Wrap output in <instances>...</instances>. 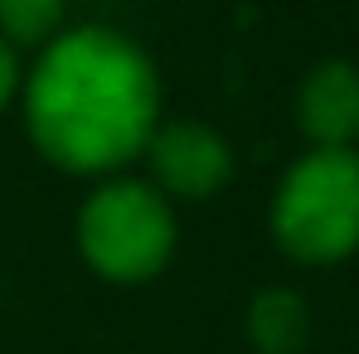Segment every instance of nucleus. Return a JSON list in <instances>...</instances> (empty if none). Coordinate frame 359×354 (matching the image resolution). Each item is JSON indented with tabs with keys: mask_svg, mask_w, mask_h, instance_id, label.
<instances>
[{
	"mask_svg": "<svg viewBox=\"0 0 359 354\" xmlns=\"http://www.w3.org/2000/svg\"><path fill=\"white\" fill-rule=\"evenodd\" d=\"M29 141L68 175H107L161 126V78L141 44L107 25L54 34L25 83Z\"/></svg>",
	"mask_w": 359,
	"mask_h": 354,
	"instance_id": "f257e3e1",
	"label": "nucleus"
},
{
	"mask_svg": "<svg viewBox=\"0 0 359 354\" xmlns=\"http://www.w3.org/2000/svg\"><path fill=\"white\" fill-rule=\"evenodd\" d=\"M272 233L297 262L350 257L359 247V151H306L272 199Z\"/></svg>",
	"mask_w": 359,
	"mask_h": 354,
	"instance_id": "f03ea898",
	"label": "nucleus"
},
{
	"mask_svg": "<svg viewBox=\"0 0 359 354\" xmlns=\"http://www.w3.org/2000/svg\"><path fill=\"white\" fill-rule=\"evenodd\" d=\"M78 247L107 282L136 287L165 272L175 252V214L146 179H107L78 209Z\"/></svg>",
	"mask_w": 359,
	"mask_h": 354,
	"instance_id": "7ed1b4c3",
	"label": "nucleus"
},
{
	"mask_svg": "<svg viewBox=\"0 0 359 354\" xmlns=\"http://www.w3.org/2000/svg\"><path fill=\"white\" fill-rule=\"evenodd\" d=\"M146 161H151V175L161 179V189L175 199H214L233 175L229 141L199 121L156 126V136L146 141Z\"/></svg>",
	"mask_w": 359,
	"mask_h": 354,
	"instance_id": "20e7f679",
	"label": "nucleus"
},
{
	"mask_svg": "<svg viewBox=\"0 0 359 354\" xmlns=\"http://www.w3.org/2000/svg\"><path fill=\"white\" fill-rule=\"evenodd\" d=\"M301 131L316 146H355L359 141V68L355 63H316L297 93Z\"/></svg>",
	"mask_w": 359,
	"mask_h": 354,
	"instance_id": "39448f33",
	"label": "nucleus"
},
{
	"mask_svg": "<svg viewBox=\"0 0 359 354\" xmlns=\"http://www.w3.org/2000/svg\"><path fill=\"white\" fill-rule=\"evenodd\" d=\"M248 340L257 354H301L311 340V311L292 287H267L248 306Z\"/></svg>",
	"mask_w": 359,
	"mask_h": 354,
	"instance_id": "423d86ee",
	"label": "nucleus"
},
{
	"mask_svg": "<svg viewBox=\"0 0 359 354\" xmlns=\"http://www.w3.org/2000/svg\"><path fill=\"white\" fill-rule=\"evenodd\" d=\"M68 0H0V34L10 44H49Z\"/></svg>",
	"mask_w": 359,
	"mask_h": 354,
	"instance_id": "0eeeda50",
	"label": "nucleus"
},
{
	"mask_svg": "<svg viewBox=\"0 0 359 354\" xmlns=\"http://www.w3.org/2000/svg\"><path fill=\"white\" fill-rule=\"evenodd\" d=\"M15 88H20V59H15V44L0 34V112H5V102H10Z\"/></svg>",
	"mask_w": 359,
	"mask_h": 354,
	"instance_id": "6e6552de",
	"label": "nucleus"
}]
</instances>
